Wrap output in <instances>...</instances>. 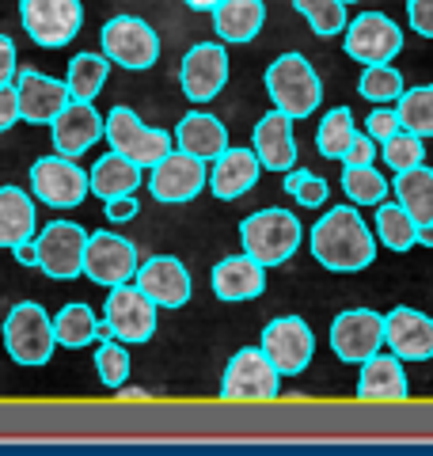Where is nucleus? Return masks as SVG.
Segmentation results:
<instances>
[{
	"label": "nucleus",
	"mask_w": 433,
	"mask_h": 456,
	"mask_svg": "<svg viewBox=\"0 0 433 456\" xmlns=\"http://www.w3.org/2000/svg\"><path fill=\"white\" fill-rule=\"evenodd\" d=\"M179 84H183V95L191 103H213L221 88L228 84V50L216 46V42H198L183 53V65H179Z\"/></svg>",
	"instance_id": "obj_17"
},
{
	"label": "nucleus",
	"mask_w": 433,
	"mask_h": 456,
	"mask_svg": "<svg viewBox=\"0 0 433 456\" xmlns=\"http://www.w3.org/2000/svg\"><path fill=\"white\" fill-rule=\"evenodd\" d=\"M357 92L361 99H369V103H396L399 92H403V73L388 65H365V73L357 80Z\"/></svg>",
	"instance_id": "obj_38"
},
{
	"label": "nucleus",
	"mask_w": 433,
	"mask_h": 456,
	"mask_svg": "<svg viewBox=\"0 0 433 456\" xmlns=\"http://www.w3.org/2000/svg\"><path fill=\"white\" fill-rule=\"evenodd\" d=\"M88 191L95 198H103V202H110V198H122V194H137L141 191V167L110 149L107 156H99V160L92 164Z\"/></svg>",
	"instance_id": "obj_29"
},
{
	"label": "nucleus",
	"mask_w": 433,
	"mask_h": 456,
	"mask_svg": "<svg viewBox=\"0 0 433 456\" xmlns=\"http://www.w3.org/2000/svg\"><path fill=\"white\" fill-rule=\"evenodd\" d=\"M414 232H418V224L411 221V213L403 209L399 202H388V198H384V202L377 206V224H372V236H377L388 251L403 255V251L414 248Z\"/></svg>",
	"instance_id": "obj_33"
},
{
	"label": "nucleus",
	"mask_w": 433,
	"mask_h": 456,
	"mask_svg": "<svg viewBox=\"0 0 433 456\" xmlns=\"http://www.w3.org/2000/svg\"><path fill=\"white\" fill-rule=\"evenodd\" d=\"M396 130H399V114H396V107H384V103H377V110H372L369 118H365V134H369V137L380 145V141H388V137H392Z\"/></svg>",
	"instance_id": "obj_41"
},
{
	"label": "nucleus",
	"mask_w": 433,
	"mask_h": 456,
	"mask_svg": "<svg viewBox=\"0 0 433 456\" xmlns=\"http://www.w3.org/2000/svg\"><path fill=\"white\" fill-rule=\"evenodd\" d=\"M331 350L346 365H361L365 358H372L377 350H384V316L372 308L339 312L331 323Z\"/></svg>",
	"instance_id": "obj_15"
},
{
	"label": "nucleus",
	"mask_w": 433,
	"mask_h": 456,
	"mask_svg": "<svg viewBox=\"0 0 433 456\" xmlns=\"http://www.w3.org/2000/svg\"><path fill=\"white\" fill-rule=\"evenodd\" d=\"M186 8H194V12H213L216 4H221V0H183Z\"/></svg>",
	"instance_id": "obj_51"
},
{
	"label": "nucleus",
	"mask_w": 433,
	"mask_h": 456,
	"mask_svg": "<svg viewBox=\"0 0 433 456\" xmlns=\"http://www.w3.org/2000/svg\"><path fill=\"white\" fill-rule=\"evenodd\" d=\"M300 240H305V224H300L289 209H258L240 224V244L243 255H251L263 266H282L297 255Z\"/></svg>",
	"instance_id": "obj_3"
},
{
	"label": "nucleus",
	"mask_w": 433,
	"mask_h": 456,
	"mask_svg": "<svg viewBox=\"0 0 433 456\" xmlns=\"http://www.w3.org/2000/svg\"><path fill=\"white\" fill-rule=\"evenodd\" d=\"M377 160V141H372L369 134H357L354 130V137H350V145H346V152H342V167H361V164H372Z\"/></svg>",
	"instance_id": "obj_42"
},
{
	"label": "nucleus",
	"mask_w": 433,
	"mask_h": 456,
	"mask_svg": "<svg viewBox=\"0 0 433 456\" xmlns=\"http://www.w3.org/2000/svg\"><path fill=\"white\" fill-rule=\"evenodd\" d=\"M407 20L414 35L433 38V0H407Z\"/></svg>",
	"instance_id": "obj_44"
},
{
	"label": "nucleus",
	"mask_w": 433,
	"mask_h": 456,
	"mask_svg": "<svg viewBox=\"0 0 433 456\" xmlns=\"http://www.w3.org/2000/svg\"><path fill=\"white\" fill-rule=\"evenodd\" d=\"M396 114H399V130H411L418 137H433V84L422 88H403L396 99Z\"/></svg>",
	"instance_id": "obj_34"
},
{
	"label": "nucleus",
	"mask_w": 433,
	"mask_h": 456,
	"mask_svg": "<svg viewBox=\"0 0 433 456\" xmlns=\"http://www.w3.org/2000/svg\"><path fill=\"white\" fill-rule=\"evenodd\" d=\"M20 122V107H16V88L12 84H4L0 88V134H8L12 126Z\"/></svg>",
	"instance_id": "obj_47"
},
{
	"label": "nucleus",
	"mask_w": 433,
	"mask_h": 456,
	"mask_svg": "<svg viewBox=\"0 0 433 456\" xmlns=\"http://www.w3.org/2000/svg\"><path fill=\"white\" fill-rule=\"evenodd\" d=\"M107 77H110V61L103 53H77L69 61V73H65V88H69V99H92L107 88Z\"/></svg>",
	"instance_id": "obj_32"
},
{
	"label": "nucleus",
	"mask_w": 433,
	"mask_h": 456,
	"mask_svg": "<svg viewBox=\"0 0 433 456\" xmlns=\"http://www.w3.org/2000/svg\"><path fill=\"white\" fill-rule=\"evenodd\" d=\"M20 23L42 50H61L84 27L80 0H20Z\"/></svg>",
	"instance_id": "obj_7"
},
{
	"label": "nucleus",
	"mask_w": 433,
	"mask_h": 456,
	"mask_svg": "<svg viewBox=\"0 0 433 456\" xmlns=\"http://www.w3.org/2000/svg\"><path fill=\"white\" fill-rule=\"evenodd\" d=\"M12 88H16L20 122H31V126H50L53 114L69 103L65 80L42 77L38 69H16V77H12Z\"/></svg>",
	"instance_id": "obj_19"
},
{
	"label": "nucleus",
	"mask_w": 433,
	"mask_h": 456,
	"mask_svg": "<svg viewBox=\"0 0 433 456\" xmlns=\"http://www.w3.org/2000/svg\"><path fill=\"white\" fill-rule=\"evenodd\" d=\"M31 194L53 209H77L88 198V171L72 156H42L31 164Z\"/></svg>",
	"instance_id": "obj_11"
},
{
	"label": "nucleus",
	"mask_w": 433,
	"mask_h": 456,
	"mask_svg": "<svg viewBox=\"0 0 433 456\" xmlns=\"http://www.w3.org/2000/svg\"><path fill=\"white\" fill-rule=\"evenodd\" d=\"M134 270H137V248L129 244L126 236L118 232H92L88 244H84V278H92L95 285H122V281H134Z\"/></svg>",
	"instance_id": "obj_16"
},
{
	"label": "nucleus",
	"mask_w": 433,
	"mask_h": 456,
	"mask_svg": "<svg viewBox=\"0 0 433 456\" xmlns=\"http://www.w3.org/2000/svg\"><path fill=\"white\" fill-rule=\"evenodd\" d=\"M266 95L278 110L300 122V118H312L315 107L323 103V80L305 53H282L266 69Z\"/></svg>",
	"instance_id": "obj_2"
},
{
	"label": "nucleus",
	"mask_w": 433,
	"mask_h": 456,
	"mask_svg": "<svg viewBox=\"0 0 433 456\" xmlns=\"http://www.w3.org/2000/svg\"><path fill=\"white\" fill-rule=\"evenodd\" d=\"M414 244H422V248H433V217L426 224H418V232H414Z\"/></svg>",
	"instance_id": "obj_50"
},
{
	"label": "nucleus",
	"mask_w": 433,
	"mask_h": 456,
	"mask_svg": "<svg viewBox=\"0 0 433 456\" xmlns=\"http://www.w3.org/2000/svg\"><path fill=\"white\" fill-rule=\"evenodd\" d=\"M388 191H392L396 202L411 213L414 224H426L433 217V167L414 164L407 171H396V183Z\"/></svg>",
	"instance_id": "obj_31"
},
{
	"label": "nucleus",
	"mask_w": 433,
	"mask_h": 456,
	"mask_svg": "<svg viewBox=\"0 0 433 456\" xmlns=\"http://www.w3.org/2000/svg\"><path fill=\"white\" fill-rule=\"evenodd\" d=\"M342 50L357 65H388L403 50V31L396 20H388L384 12H361L357 20L346 23L342 31Z\"/></svg>",
	"instance_id": "obj_12"
},
{
	"label": "nucleus",
	"mask_w": 433,
	"mask_h": 456,
	"mask_svg": "<svg viewBox=\"0 0 433 456\" xmlns=\"http://www.w3.org/2000/svg\"><path fill=\"white\" fill-rule=\"evenodd\" d=\"M411 395L407 373L396 354H372L361 362V377H357V399L361 403H403Z\"/></svg>",
	"instance_id": "obj_25"
},
{
	"label": "nucleus",
	"mask_w": 433,
	"mask_h": 456,
	"mask_svg": "<svg viewBox=\"0 0 433 456\" xmlns=\"http://www.w3.org/2000/svg\"><path fill=\"white\" fill-rule=\"evenodd\" d=\"M50 323H53V342L57 346H65V350H84V346H92V342H99V338H110L103 320H99L95 312L88 305H80V301L65 305L57 316H50Z\"/></svg>",
	"instance_id": "obj_30"
},
{
	"label": "nucleus",
	"mask_w": 433,
	"mask_h": 456,
	"mask_svg": "<svg viewBox=\"0 0 433 456\" xmlns=\"http://www.w3.org/2000/svg\"><path fill=\"white\" fill-rule=\"evenodd\" d=\"M308 244H312L315 263L323 270H335V274H357V270L372 266V259H377V236H372V228L350 206L327 209L312 224Z\"/></svg>",
	"instance_id": "obj_1"
},
{
	"label": "nucleus",
	"mask_w": 433,
	"mask_h": 456,
	"mask_svg": "<svg viewBox=\"0 0 433 456\" xmlns=\"http://www.w3.org/2000/svg\"><path fill=\"white\" fill-rule=\"evenodd\" d=\"M103 206H107V221H110V224H126V221H134L137 213H141V206H137L134 194L110 198V202H103Z\"/></svg>",
	"instance_id": "obj_45"
},
{
	"label": "nucleus",
	"mask_w": 433,
	"mask_h": 456,
	"mask_svg": "<svg viewBox=\"0 0 433 456\" xmlns=\"http://www.w3.org/2000/svg\"><path fill=\"white\" fill-rule=\"evenodd\" d=\"M95 373L99 380H103V388H122V384L129 380V350L126 342L118 338H99L95 346Z\"/></svg>",
	"instance_id": "obj_39"
},
{
	"label": "nucleus",
	"mask_w": 433,
	"mask_h": 456,
	"mask_svg": "<svg viewBox=\"0 0 433 456\" xmlns=\"http://www.w3.org/2000/svg\"><path fill=\"white\" fill-rule=\"evenodd\" d=\"M384 346L399 362H429L433 358V320L426 312L399 305L384 316Z\"/></svg>",
	"instance_id": "obj_20"
},
{
	"label": "nucleus",
	"mask_w": 433,
	"mask_h": 456,
	"mask_svg": "<svg viewBox=\"0 0 433 456\" xmlns=\"http://www.w3.org/2000/svg\"><path fill=\"white\" fill-rule=\"evenodd\" d=\"M342 4H357V0H342Z\"/></svg>",
	"instance_id": "obj_52"
},
{
	"label": "nucleus",
	"mask_w": 433,
	"mask_h": 456,
	"mask_svg": "<svg viewBox=\"0 0 433 456\" xmlns=\"http://www.w3.org/2000/svg\"><path fill=\"white\" fill-rule=\"evenodd\" d=\"M258 350L270 358V365L278 369L282 377H300L312 365L315 354V335L312 327L300 316H278L263 327V342Z\"/></svg>",
	"instance_id": "obj_13"
},
{
	"label": "nucleus",
	"mask_w": 433,
	"mask_h": 456,
	"mask_svg": "<svg viewBox=\"0 0 433 456\" xmlns=\"http://www.w3.org/2000/svg\"><path fill=\"white\" fill-rule=\"evenodd\" d=\"M134 285L156 308H183L191 301V270L176 255H152V259L137 263Z\"/></svg>",
	"instance_id": "obj_18"
},
{
	"label": "nucleus",
	"mask_w": 433,
	"mask_h": 456,
	"mask_svg": "<svg viewBox=\"0 0 433 456\" xmlns=\"http://www.w3.org/2000/svg\"><path fill=\"white\" fill-rule=\"evenodd\" d=\"M354 130L357 126H354L350 107L327 110L323 122H320V134H315V149H320V156H327V160H342V152H346V145H350Z\"/></svg>",
	"instance_id": "obj_36"
},
{
	"label": "nucleus",
	"mask_w": 433,
	"mask_h": 456,
	"mask_svg": "<svg viewBox=\"0 0 433 456\" xmlns=\"http://www.w3.org/2000/svg\"><path fill=\"white\" fill-rule=\"evenodd\" d=\"M258 175H263V164H258V156L251 149H225L209 160L206 187L221 202H236V198H243L255 187Z\"/></svg>",
	"instance_id": "obj_22"
},
{
	"label": "nucleus",
	"mask_w": 433,
	"mask_h": 456,
	"mask_svg": "<svg viewBox=\"0 0 433 456\" xmlns=\"http://www.w3.org/2000/svg\"><path fill=\"white\" fill-rule=\"evenodd\" d=\"M53 323L38 301H20L4 316V350L23 369H38L53 358Z\"/></svg>",
	"instance_id": "obj_4"
},
{
	"label": "nucleus",
	"mask_w": 433,
	"mask_h": 456,
	"mask_svg": "<svg viewBox=\"0 0 433 456\" xmlns=\"http://www.w3.org/2000/svg\"><path fill=\"white\" fill-rule=\"evenodd\" d=\"M16 69H20L16 42H12L8 35H0V88H4V84H12V77H16Z\"/></svg>",
	"instance_id": "obj_46"
},
{
	"label": "nucleus",
	"mask_w": 433,
	"mask_h": 456,
	"mask_svg": "<svg viewBox=\"0 0 433 456\" xmlns=\"http://www.w3.org/2000/svg\"><path fill=\"white\" fill-rule=\"evenodd\" d=\"M278 395H282V373L270 365L266 354L258 346L236 350L221 377L225 403H270Z\"/></svg>",
	"instance_id": "obj_5"
},
{
	"label": "nucleus",
	"mask_w": 433,
	"mask_h": 456,
	"mask_svg": "<svg viewBox=\"0 0 433 456\" xmlns=\"http://www.w3.org/2000/svg\"><path fill=\"white\" fill-rule=\"evenodd\" d=\"M251 152L258 156L263 171H289L297 167V137H293V118L274 107L263 114L251 134Z\"/></svg>",
	"instance_id": "obj_23"
},
{
	"label": "nucleus",
	"mask_w": 433,
	"mask_h": 456,
	"mask_svg": "<svg viewBox=\"0 0 433 456\" xmlns=\"http://www.w3.org/2000/svg\"><path fill=\"white\" fill-rule=\"evenodd\" d=\"M103 327L110 338L126 342V346H141L156 335V305L144 297L134 281L110 285L107 305H103Z\"/></svg>",
	"instance_id": "obj_9"
},
{
	"label": "nucleus",
	"mask_w": 433,
	"mask_h": 456,
	"mask_svg": "<svg viewBox=\"0 0 433 456\" xmlns=\"http://www.w3.org/2000/svg\"><path fill=\"white\" fill-rule=\"evenodd\" d=\"M12 255H16L20 266H38V251H35V240H20L16 248H8Z\"/></svg>",
	"instance_id": "obj_48"
},
{
	"label": "nucleus",
	"mask_w": 433,
	"mask_h": 456,
	"mask_svg": "<svg viewBox=\"0 0 433 456\" xmlns=\"http://www.w3.org/2000/svg\"><path fill=\"white\" fill-rule=\"evenodd\" d=\"M114 395L122 399V403H144V399H152V392H144V388H114Z\"/></svg>",
	"instance_id": "obj_49"
},
{
	"label": "nucleus",
	"mask_w": 433,
	"mask_h": 456,
	"mask_svg": "<svg viewBox=\"0 0 433 456\" xmlns=\"http://www.w3.org/2000/svg\"><path fill=\"white\" fill-rule=\"evenodd\" d=\"M209 285L216 293V301L240 305V301H255L266 293V266L255 263L251 255H228L213 266Z\"/></svg>",
	"instance_id": "obj_24"
},
{
	"label": "nucleus",
	"mask_w": 433,
	"mask_h": 456,
	"mask_svg": "<svg viewBox=\"0 0 433 456\" xmlns=\"http://www.w3.org/2000/svg\"><path fill=\"white\" fill-rule=\"evenodd\" d=\"M206 175H209L206 160H198V156L183 152V149H171L167 156H160V160L152 164L149 191L156 202L183 206V202H194V198L206 191Z\"/></svg>",
	"instance_id": "obj_14"
},
{
	"label": "nucleus",
	"mask_w": 433,
	"mask_h": 456,
	"mask_svg": "<svg viewBox=\"0 0 433 456\" xmlns=\"http://www.w3.org/2000/svg\"><path fill=\"white\" fill-rule=\"evenodd\" d=\"M327 183L320 179V175H312V171H308V175L305 179H300V187L293 191V198H297V202L300 206H305V209H320L323 202H327Z\"/></svg>",
	"instance_id": "obj_43"
},
{
	"label": "nucleus",
	"mask_w": 433,
	"mask_h": 456,
	"mask_svg": "<svg viewBox=\"0 0 433 456\" xmlns=\"http://www.w3.org/2000/svg\"><path fill=\"white\" fill-rule=\"evenodd\" d=\"M171 141H176L183 152H191V156H198V160L209 164L216 152L228 149V130H225V122L216 118V114L191 110V114H183V122L176 126Z\"/></svg>",
	"instance_id": "obj_26"
},
{
	"label": "nucleus",
	"mask_w": 433,
	"mask_h": 456,
	"mask_svg": "<svg viewBox=\"0 0 433 456\" xmlns=\"http://www.w3.org/2000/svg\"><path fill=\"white\" fill-rule=\"evenodd\" d=\"M266 23V4L263 0H221L213 8V31L228 46H240V42L258 38Z\"/></svg>",
	"instance_id": "obj_27"
},
{
	"label": "nucleus",
	"mask_w": 433,
	"mask_h": 456,
	"mask_svg": "<svg viewBox=\"0 0 433 456\" xmlns=\"http://www.w3.org/2000/svg\"><path fill=\"white\" fill-rule=\"evenodd\" d=\"M103 137L107 145L126 156V160H134L137 167H152L160 156H167L176 149V141H171L167 130H152V126H144L141 118L129 107H114L103 122Z\"/></svg>",
	"instance_id": "obj_8"
},
{
	"label": "nucleus",
	"mask_w": 433,
	"mask_h": 456,
	"mask_svg": "<svg viewBox=\"0 0 433 456\" xmlns=\"http://www.w3.org/2000/svg\"><path fill=\"white\" fill-rule=\"evenodd\" d=\"M50 134H53V149L57 152L80 160L95 141H103V118H99V110L92 103H84V99H69V103L53 114Z\"/></svg>",
	"instance_id": "obj_21"
},
{
	"label": "nucleus",
	"mask_w": 433,
	"mask_h": 456,
	"mask_svg": "<svg viewBox=\"0 0 433 456\" xmlns=\"http://www.w3.org/2000/svg\"><path fill=\"white\" fill-rule=\"evenodd\" d=\"M35 198L23 187H0V251L16 248L20 240H35Z\"/></svg>",
	"instance_id": "obj_28"
},
{
	"label": "nucleus",
	"mask_w": 433,
	"mask_h": 456,
	"mask_svg": "<svg viewBox=\"0 0 433 456\" xmlns=\"http://www.w3.org/2000/svg\"><path fill=\"white\" fill-rule=\"evenodd\" d=\"M342 191L354 206H380L388 198V179L372 164L342 167Z\"/></svg>",
	"instance_id": "obj_35"
},
{
	"label": "nucleus",
	"mask_w": 433,
	"mask_h": 456,
	"mask_svg": "<svg viewBox=\"0 0 433 456\" xmlns=\"http://www.w3.org/2000/svg\"><path fill=\"white\" fill-rule=\"evenodd\" d=\"M84 244H88V228L77 221H50L42 232H35L38 270L53 281H72L84 270Z\"/></svg>",
	"instance_id": "obj_10"
},
{
	"label": "nucleus",
	"mask_w": 433,
	"mask_h": 456,
	"mask_svg": "<svg viewBox=\"0 0 433 456\" xmlns=\"http://www.w3.org/2000/svg\"><path fill=\"white\" fill-rule=\"evenodd\" d=\"M99 46L110 65H122L129 73H144L160 61V35L137 16H114L99 31Z\"/></svg>",
	"instance_id": "obj_6"
},
{
	"label": "nucleus",
	"mask_w": 433,
	"mask_h": 456,
	"mask_svg": "<svg viewBox=\"0 0 433 456\" xmlns=\"http://www.w3.org/2000/svg\"><path fill=\"white\" fill-rule=\"evenodd\" d=\"M380 156L392 171H407L414 164H426V141L411 130H396L388 141H380Z\"/></svg>",
	"instance_id": "obj_40"
},
{
	"label": "nucleus",
	"mask_w": 433,
	"mask_h": 456,
	"mask_svg": "<svg viewBox=\"0 0 433 456\" xmlns=\"http://www.w3.org/2000/svg\"><path fill=\"white\" fill-rule=\"evenodd\" d=\"M293 8L308 20V27L320 38H335L346 31V23H350V16H346L350 4H342V0H293Z\"/></svg>",
	"instance_id": "obj_37"
}]
</instances>
